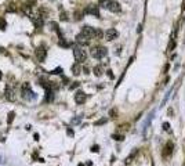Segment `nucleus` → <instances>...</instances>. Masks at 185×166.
Returning <instances> with one entry per match:
<instances>
[{
	"label": "nucleus",
	"instance_id": "nucleus-17",
	"mask_svg": "<svg viewBox=\"0 0 185 166\" xmlns=\"http://www.w3.org/2000/svg\"><path fill=\"white\" fill-rule=\"evenodd\" d=\"M46 101H53V91H47V96H46Z\"/></svg>",
	"mask_w": 185,
	"mask_h": 166
},
{
	"label": "nucleus",
	"instance_id": "nucleus-6",
	"mask_svg": "<svg viewBox=\"0 0 185 166\" xmlns=\"http://www.w3.org/2000/svg\"><path fill=\"white\" fill-rule=\"evenodd\" d=\"M95 31H97V28H92V26L86 25V26H83L82 33H83V35H86V36L91 40V39H94V37H95Z\"/></svg>",
	"mask_w": 185,
	"mask_h": 166
},
{
	"label": "nucleus",
	"instance_id": "nucleus-24",
	"mask_svg": "<svg viewBox=\"0 0 185 166\" xmlns=\"http://www.w3.org/2000/svg\"><path fill=\"white\" fill-rule=\"evenodd\" d=\"M91 151L92 152H98L100 150H98V145H94V147H91Z\"/></svg>",
	"mask_w": 185,
	"mask_h": 166
},
{
	"label": "nucleus",
	"instance_id": "nucleus-10",
	"mask_svg": "<svg viewBox=\"0 0 185 166\" xmlns=\"http://www.w3.org/2000/svg\"><path fill=\"white\" fill-rule=\"evenodd\" d=\"M86 14H91L94 15V17H100V10H98V7L97 6H89V7L84 10Z\"/></svg>",
	"mask_w": 185,
	"mask_h": 166
},
{
	"label": "nucleus",
	"instance_id": "nucleus-29",
	"mask_svg": "<svg viewBox=\"0 0 185 166\" xmlns=\"http://www.w3.org/2000/svg\"><path fill=\"white\" fill-rule=\"evenodd\" d=\"M1 76H3V75H1V72H0V79H1Z\"/></svg>",
	"mask_w": 185,
	"mask_h": 166
},
{
	"label": "nucleus",
	"instance_id": "nucleus-9",
	"mask_svg": "<svg viewBox=\"0 0 185 166\" xmlns=\"http://www.w3.org/2000/svg\"><path fill=\"white\" fill-rule=\"evenodd\" d=\"M29 17H31V19L33 21V24L36 26H43V17L40 14H31Z\"/></svg>",
	"mask_w": 185,
	"mask_h": 166
},
{
	"label": "nucleus",
	"instance_id": "nucleus-28",
	"mask_svg": "<svg viewBox=\"0 0 185 166\" xmlns=\"http://www.w3.org/2000/svg\"><path fill=\"white\" fill-rule=\"evenodd\" d=\"M78 166H84V165H83V163H79V165Z\"/></svg>",
	"mask_w": 185,
	"mask_h": 166
},
{
	"label": "nucleus",
	"instance_id": "nucleus-12",
	"mask_svg": "<svg viewBox=\"0 0 185 166\" xmlns=\"http://www.w3.org/2000/svg\"><path fill=\"white\" fill-rule=\"evenodd\" d=\"M76 42H78L79 44H89V42H90V39L86 35H83L82 32L79 33L78 36H76Z\"/></svg>",
	"mask_w": 185,
	"mask_h": 166
},
{
	"label": "nucleus",
	"instance_id": "nucleus-27",
	"mask_svg": "<svg viewBox=\"0 0 185 166\" xmlns=\"http://www.w3.org/2000/svg\"><path fill=\"white\" fill-rule=\"evenodd\" d=\"M66 133H68V136H73V130H72V129H68Z\"/></svg>",
	"mask_w": 185,
	"mask_h": 166
},
{
	"label": "nucleus",
	"instance_id": "nucleus-5",
	"mask_svg": "<svg viewBox=\"0 0 185 166\" xmlns=\"http://www.w3.org/2000/svg\"><path fill=\"white\" fill-rule=\"evenodd\" d=\"M35 55H36V58H37V61L43 62L44 60H46V57H47L46 47H44V46H39L37 49H36V51H35Z\"/></svg>",
	"mask_w": 185,
	"mask_h": 166
},
{
	"label": "nucleus",
	"instance_id": "nucleus-23",
	"mask_svg": "<svg viewBox=\"0 0 185 166\" xmlns=\"http://www.w3.org/2000/svg\"><path fill=\"white\" fill-rule=\"evenodd\" d=\"M4 26H6V22L3 19H0V29H4Z\"/></svg>",
	"mask_w": 185,
	"mask_h": 166
},
{
	"label": "nucleus",
	"instance_id": "nucleus-2",
	"mask_svg": "<svg viewBox=\"0 0 185 166\" xmlns=\"http://www.w3.org/2000/svg\"><path fill=\"white\" fill-rule=\"evenodd\" d=\"M73 57H75V60L78 62H84L86 58H87V53H86V50L83 49V47H75L73 49Z\"/></svg>",
	"mask_w": 185,
	"mask_h": 166
},
{
	"label": "nucleus",
	"instance_id": "nucleus-19",
	"mask_svg": "<svg viewBox=\"0 0 185 166\" xmlns=\"http://www.w3.org/2000/svg\"><path fill=\"white\" fill-rule=\"evenodd\" d=\"M104 123H107V119H100V120H97L94 125H95V126H100V125H104Z\"/></svg>",
	"mask_w": 185,
	"mask_h": 166
},
{
	"label": "nucleus",
	"instance_id": "nucleus-26",
	"mask_svg": "<svg viewBox=\"0 0 185 166\" xmlns=\"http://www.w3.org/2000/svg\"><path fill=\"white\" fill-rule=\"evenodd\" d=\"M79 86V83L78 82H75V83H73V84H71V86H69V87H71V89H76V87H78Z\"/></svg>",
	"mask_w": 185,
	"mask_h": 166
},
{
	"label": "nucleus",
	"instance_id": "nucleus-13",
	"mask_svg": "<svg viewBox=\"0 0 185 166\" xmlns=\"http://www.w3.org/2000/svg\"><path fill=\"white\" fill-rule=\"evenodd\" d=\"M173 150H174V145H173V143H167V145H166V148H164V151H163V156H169L173 152Z\"/></svg>",
	"mask_w": 185,
	"mask_h": 166
},
{
	"label": "nucleus",
	"instance_id": "nucleus-8",
	"mask_svg": "<svg viewBox=\"0 0 185 166\" xmlns=\"http://www.w3.org/2000/svg\"><path fill=\"white\" fill-rule=\"evenodd\" d=\"M119 36V32L116 31V29H113V28H110V29H108L107 32H105V39L107 40H115L116 37Z\"/></svg>",
	"mask_w": 185,
	"mask_h": 166
},
{
	"label": "nucleus",
	"instance_id": "nucleus-3",
	"mask_svg": "<svg viewBox=\"0 0 185 166\" xmlns=\"http://www.w3.org/2000/svg\"><path fill=\"white\" fill-rule=\"evenodd\" d=\"M90 54H91V57L97 58V60H101V58H104L105 55L108 54V50L105 49V47H92L91 51H90Z\"/></svg>",
	"mask_w": 185,
	"mask_h": 166
},
{
	"label": "nucleus",
	"instance_id": "nucleus-7",
	"mask_svg": "<svg viewBox=\"0 0 185 166\" xmlns=\"http://www.w3.org/2000/svg\"><path fill=\"white\" fill-rule=\"evenodd\" d=\"M86 100H87V96H86L84 91H82V90L76 91V94H75V101H76V104H84Z\"/></svg>",
	"mask_w": 185,
	"mask_h": 166
},
{
	"label": "nucleus",
	"instance_id": "nucleus-18",
	"mask_svg": "<svg viewBox=\"0 0 185 166\" xmlns=\"http://www.w3.org/2000/svg\"><path fill=\"white\" fill-rule=\"evenodd\" d=\"M14 115H15L14 112H10V114H8V119H7V122H8V123L13 122V119H14Z\"/></svg>",
	"mask_w": 185,
	"mask_h": 166
},
{
	"label": "nucleus",
	"instance_id": "nucleus-22",
	"mask_svg": "<svg viewBox=\"0 0 185 166\" xmlns=\"http://www.w3.org/2000/svg\"><path fill=\"white\" fill-rule=\"evenodd\" d=\"M80 119H82V116H78V118H75V119L72 120V123H79L80 122Z\"/></svg>",
	"mask_w": 185,
	"mask_h": 166
},
{
	"label": "nucleus",
	"instance_id": "nucleus-16",
	"mask_svg": "<svg viewBox=\"0 0 185 166\" xmlns=\"http://www.w3.org/2000/svg\"><path fill=\"white\" fill-rule=\"evenodd\" d=\"M104 36V33H102V31H100V29H97L95 31V37L94 39H101V37Z\"/></svg>",
	"mask_w": 185,
	"mask_h": 166
},
{
	"label": "nucleus",
	"instance_id": "nucleus-1",
	"mask_svg": "<svg viewBox=\"0 0 185 166\" xmlns=\"http://www.w3.org/2000/svg\"><path fill=\"white\" fill-rule=\"evenodd\" d=\"M101 7L107 8V10L112 11V13H119L122 10L120 4L116 0H101Z\"/></svg>",
	"mask_w": 185,
	"mask_h": 166
},
{
	"label": "nucleus",
	"instance_id": "nucleus-15",
	"mask_svg": "<svg viewBox=\"0 0 185 166\" xmlns=\"http://www.w3.org/2000/svg\"><path fill=\"white\" fill-rule=\"evenodd\" d=\"M92 72H94V75L95 76H102L104 75V68L101 67V65H97V67H94Z\"/></svg>",
	"mask_w": 185,
	"mask_h": 166
},
{
	"label": "nucleus",
	"instance_id": "nucleus-14",
	"mask_svg": "<svg viewBox=\"0 0 185 166\" xmlns=\"http://www.w3.org/2000/svg\"><path fill=\"white\" fill-rule=\"evenodd\" d=\"M72 72H73V75H75V76L80 75V72H82V67H80V62H76V64L72 65Z\"/></svg>",
	"mask_w": 185,
	"mask_h": 166
},
{
	"label": "nucleus",
	"instance_id": "nucleus-4",
	"mask_svg": "<svg viewBox=\"0 0 185 166\" xmlns=\"http://www.w3.org/2000/svg\"><path fill=\"white\" fill-rule=\"evenodd\" d=\"M22 98H25L26 101H31V100L36 98V94L32 91L29 83H25V84L22 86Z\"/></svg>",
	"mask_w": 185,
	"mask_h": 166
},
{
	"label": "nucleus",
	"instance_id": "nucleus-21",
	"mask_svg": "<svg viewBox=\"0 0 185 166\" xmlns=\"http://www.w3.org/2000/svg\"><path fill=\"white\" fill-rule=\"evenodd\" d=\"M61 72H62V68H55V69H54V71H53V72H51V73H54V75H57V73H61Z\"/></svg>",
	"mask_w": 185,
	"mask_h": 166
},
{
	"label": "nucleus",
	"instance_id": "nucleus-11",
	"mask_svg": "<svg viewBox=\"0 0 185 166\" xmlns=\"http://www.w3.org/2000/svg\"><path fill=\"white\" fill-rule=\"evenodd\" d=\"M4 94H6V98H7L8 101H15V91L10 86L6 87V93Z\"/></svg>",
	"mask_w": 185,
	"mask_h": 166
},
{
	"label": "nucleus",
	"instance_id": "nucleus-20",
	"mask_svg": "<svg viewBox=\"0 0 185 166\" xmlns=\"http://www.w3.org/2000/svg\"><path fill=\"white\" fill-rule=\"evenodd\" d=\"M163 129L166 130V132H169V130H170V125H169L167 122H164V123H163Z\"/></svg>",
	"mask_w": 185,
	"mask_h": 166
},
{
	"label": "nucleus",
	"instance_id": "nucleus-25",
	"mask_svg": "<svg viewBox=\"0 0 185 166\" xmlns=\"http://www.w3.org/2000/svg\"><path fill=\"white\" fill-rule=\"evenodd\" d=\"M113 138H115V140L122 141V140H123V136H113Z\"/></svg>",
	"mask_w": 185,
	"mask_h": 166
}]
</instances>
